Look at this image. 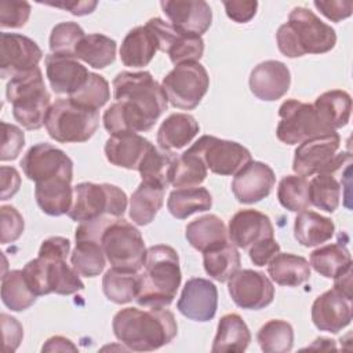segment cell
I'll return each instance as SVG.
<instances>
[{
	"label": "cell",
	"instance_id": "1",
	"mask_svg": "<svg viewBox=\"0 0 353 353\" xmlns=\"http://www.w3.org/2000/svg\"><path fill=\"white\" fill-rule=\"evenodd\" d=\"M112 328L114 336L135 352L160 349L178 332L174 313L164 307H124L114 314Z\"/></svg>",
	"mask_w": 353,
	"mask_h": 353
},
{
	"label": "cell",
	"instance_id": "2",
	"mask_svg": "<svg viewBox=\"0 0 353 353\" xmlns=\"http://www.w3.org/2000/svg\"><path fill=\"white\" fill-rule=\"evenodd\" d=\"M181 280L178 252L171 245H152L146 250L139 292L135 301L141 306L165 307L175 299Z\"/></svg>",
	"mask_w": 353,
	"mask_h": 353
},
{
	"label": "cell",
	"instance_id": "3",
	"mask_svg": "<svg viewBox=\"0 0 353 353\" xmlns=\"http://www.w3.org/2000/svg\"><path fill=\"white\" fill-rule=\"evenodd\" d=\"M276 41L283 55L298 58L331 51L336 43V33L313 11L295 7L290 12L288 21L277 29Z\"/></svg>",
	"mask_w": 353,
	"mask_h": 353
},
{
	"label": "cell",
	"instance_id": "4",
	"mask_svg": "<svg viewBox=\"0 0 353 353\" xmlns=\"http://www.w3.org/2000/svg\"><path fill=\"white\" fill-rule=\"evenodd\" d=\"M6 97L12 106L14 119L23 128L39 130L44 125L51 95L40 68L11 77L6 87Z\"/></svg>",
	"mask_w": 353,
	"mask_h": 353
},
{
	"label": "cell",
	"instance_id": "5",
	"mask_svg": "<svg viewBox=\"0 0 353 353\" xmlns=\"http://www.w3.org/2000/svg\"><path fill=\"white\" fill-rule=\"evenodd\" d=\"M99 243L112 268L139 273L143 269L146 247L141 232L123 218H112L99 234Z\"/></svg>",
	"mask_w": 353,
	"mask_h": 353
},
{
	"label": "cell",
	"instance_id": "6",
	"mask_svg": "<svg viewBox=\"0 0 353 353\" xmlns=\"http://www.w3.org/2000/svg\"><path fill=\"white\" fill-rule=\"evenodd\" d=\"M99 125V112L84 108L68 98H58L51 103L44 127L48 135L61 143L88 141Z\"/></svg>",
	"mask_w": 353,
	"mask_h": 353
},
{
	"label": "cell",
	"instance_id": "7",
	"mask_svg": "<svg viewBox=\"0 0 353 353\" xmlns=\"http://www.w3.org/2000/svg\"><path fill=\"white\" fill-rule=\"evenodd\" d=\"M127 210V194L112 183L81 182L73 188V204L68 216L85 222L102 215L121 218Z\"/></svg>",
	"mask_w": 353,
	"mask_h": 353
},
{
	"label": "cell",
	"instance_id": "8",
	"mask_svg": "<svg viewBox=\"0 0 353 353\" xmlns=\"http://www.w3.org/2000/svg\"><path fill=\"white\" fill-rule=\"evenodd\" d=\"M341 137L338 132L319 135L298 145L294 153L292 170L299 176L334 174L352 157L347 152H338Z\"/></svg>",
	"mask_w": 353,
	"mask_h": 353
},
{
	"label": "cell",
	"instance_id": "9",
	"mask_svg": "<svg viewBox=\"0 0 353 353\" xmlns=\"http://www.w3.org/2000/svg\"><path fill=\"white\" fill-rule=\"evenodd\" d=\"M112 85L116 101L131 102L154 121L167 110V95L150 72H120Z\"/></svg>",
	"mask_w": 353,
	"mask_h": 353
},
{
	"label": "cell",
	"instance_id": "10",
	"mask_svg": "<svg viewBox=\"0 0 353 353\" xmlns=\"http://www.w3.org/2000/svg\"><path fill=\"white\" fill-rule=\"evenodd\" d=\"M22 272L28 285L37 296L51 292L70 295L84 288L80 274L73 266L66 263V259H46L37 256L29 261Z\"/></svg>",
	"mask_w": 353,
	"mask_h": 353
},
{
	"label": "cell",
	"instance_id": "11",
	"mask_svg": "<svg viewBox=\"0 0 353 353\" xmlns=\"http://www.w3.org/2000/svg\"><path fill=\"white\" fill-rule=\"evenodd\" d=\"M161 87L174 108L192 110L207 94L210 77L200 62H183L163 79Z\"/></svg>",
	"mask_w": 353,
	"mask_h": 353
},
{
	"label": "cell",
	"instance_id": "12",
	"mask_svg": "<svg viewBox=\"0 0 353 353\" xmlns=\"http://www.w3.org/2000/svg\"><path fill=\"white\" fill-rule=\"evenodd\" d=\"M188 150L197 154L207 170L218 175H236L251 161L250 150L241 143L212 135L200 137Z\"/></svg>",
	"mask_w": 353,
	"mask_h": 353
},
{
	"label": "cell",
	"instance_id": "13",
	"mask_svg": "<svg viewBox=\"0 0 353 353\" xmlns=\"http://www.w3.org/2000/svg\"><path fill=\"white\" fill-rule=\"evenodd\" d=\"M279 116L280 121L276 128V135L279 141L285 145H296L319 135L331 134L321 125L310 103L294 98L287 99L279 108Z\"/></svg>",
	"mask_w": 353,
	"mask_h": 353
},
{
	"label": "cell",
	"instance_id": "14",
	"mask_svg": "<svg viewBox=\"0 0 353 353\" xmlns=\"http://www.w3.org/2000/svg\"><path fill=\"white\" fill-rule=\"evenodd\" d=\"M25 176L34 183L62 176L73 179V161L51 143H36L28 149L19 163Z\"/></svg>",
	"mask_w": 353,
	"mask_h": 353
},
{
	"label": "cell",
	"instance_id": "15",
	"mask_svg": "<svg viewBox=\"0 0 353 353\" xmlns=\"http://www.w3.org/2000/svg\"><path fill=\"white\" fill-rule=\"evenodd\" d=\"M146 26L154 33L159 50L167 52L174 65L183 62H199L204 52V41L201 36L185 33L171 22H165L161 18H150Z\"/></svg>",
	"mask_w": 353,
	"mask_h": 353
},
{
	"label": "cell",
	"instance_id": "16",
	"mask_svg": "<svg viewBox=\"0 0 353 353\" xmlns=\"http://www.w3.org/2000/svg\"><path fill=\"white\" fill-rule=\"evenodd\" d=\"M41 58L43 51L32 39L19 33H0L1 79H11L39 68Z\"/></svg>",
	"mask_w": 353,
	"mask_h": 353
},
{
	"label": "cell",
	"instance_id": "17",
	"mask_svg": "<svg viewBox=\"0 0 353 353\" xmlns=\"http://www.w3.org/2000/svg\"><path fill=\"white\" fill-rule=\"evenodd\" d=\"M232 301L241 309L259 310L273 302L274 287L268 276L252 269L237 270L228 280Z\"/></svg>",
	"mask_w": 353,
	"mask_h": 353
},
{
	"label": "cell",
	"instance_id": "18",
	"mask_svg": "<svg viewBox=\"0 0 353 353\" xmlns=\"http://www.w3.org/2000/svg\"><path fill=\"white\" fill-rule=\"evenodd\" d=\"M176 307L189 320L205 323L214 319L218 307L215 284L203 277L189 279L176 302Z\"/></svg>",
	"mask_w": 353,
	"mask_h": 353
},
{
	"label": "cell",
	"instance_id": "19",
	"mask_svg": "<svg viewBox=\"0 0 353 353\" xmlns=\"http://www.w3.org/2000/svg\"><path fill=\"white\" fill-rule=\"evenodd\" d=\"M276 183L273 170L262 161H248L233 178L232 192L239 203L254 204L268 197Z\"/></svg>",
	"mask_w": 353,
	"mask_h": 353
},
{
	"label": "cell",
	"instance_id": "20",
	"mask_svg": "<svg viewBox=\"0 0 353 353\" xmlns=\"http://www.w3.org/2000/svg\"><path fill=\"white\" fill-rule=\"evenodd\" d=\"M312 321L320 331L339 332L352 321V299L336 288L323 292L312 305Z\"/></svg>",
	"mask_w": 353,
	"mask_h": 353
},
{
	"label": "cell",
	"instance_id": "21",
	"mask_svg": "<svg viewBox=\"0 0 353 353\" xmlns=\"http://www.w3.org/2000/svg\"><path fill=\"white\" fill-rule=\"evenodd\" d=\"M160 6L171 25L185 33L201 36L211 26L212 11L204 0H165Z\"/></svg>",
	"mask_w": 353,
	"mask_h": 353
},
{
	"label": "cell",
	"instance_id": "22",
	"mask_svg": "<svg viewBox=\"0 0 353 353\" xmlns=\"http://www.w3.org/2000/svg\"><path fill=\"white\" fill-rule=\"evenodd\" d=\"M250 90L261 101H276L287 94L291 73L285 63L269 59L258 63L250 74Z\"/></svg>",
	"mask_w": 353,
	"mask_h": 353
},
{
	"label": "cell",
	"instance_id": "23",
	"mask_svg": "<svg viewBox=\"0 0 353 353\" xmlns=\"http://www.w3.org/2000/svg\"><path fill=\"white\" fill-rule=\"evenodd\" d=\"M228 237L237 248H250L255 243L274 237V228L268 215L256 210H240L229 221Z\"/></svg>",
	"mask_w": 353,
	"mask_h": 353
},
{
	"label": "cell",
	"instance_id": "24",
	"mask_svg": "<svg viewBox=\"0 0 353 353\" xmlns=\"http://www.w3.org/2000/svg\"><path fill=\"white\" fill-rule=\"evenodd\" d=\"M44 62L48 83L55 94H74L85 84L90 76L88 69L72 57L48 54Z\"/></svg>",
	"mask_w": 353,
	"mask_h": 353
},
{
	"label": "cell",
	"instance_id": "25",
	"mask_svg": "<svg viewBox=\"0 0 353 353\" xmlns=\"http://www.w3.org/2000/svg\"><path fill=\"white\" fill-rule=\"evenodd\" d=\"M152 142L139 134H112L105 143V156L116 167L138 170Z\"/></svg>",
	"mask_w": 353,
	"mask_h": 353
},
{
	"label": "cell",
	"instance_id": "26",
	"mask_svg": "<svg viewBox=\"0 0 353 353\" xmlns=\"http://www.w3.org/2000/svg\"><path fill=\"white\" fill-rule=\"evenodd\" d=\"M102 121L105 130L110 135L123 132H145L156 123L145 112L127 101H116L112 103L105 110Z\"/></svg>",
	"mask_w": 353,
	"mask_h": 353
},
{
	"label": "cell",
	"instance_id": "27",
	"mask_svg": "<svg viewBox=\"0 0 353 353\" xmlns=\"http://www.w3.org/2000/svg\"><path fill=\"white\" fill-rule=\"evenodd\" d=\"M159 50L154 33L149 26H135L120 46V59L124 66L143 68L150 63Z\"/></svg>",
	"mask_w": 353,
	"mask_h": 353
},
{
	"label": "cell",
	"instance_id": "28",
	"mask_svg": "<svg viewBox=\"0 0 353 353\" xmlns=\"http://www.w3.org/2000/svg\"><path fill=\"white\" fill-rule=\"evenodd\" d=\"M72 179L57 176L34 186V197L40 210L51 216L68 214L73 204Z\"/></svg>",
	"mask_w": 353,
	"mask_h": 353
},
{
	"label": "cell",
	"instance_id": "29",
	"mask_svg": "<svg viewBox=\"0 0 353 353\" xmlns=\"http://www.w3.org/2000/svg\"><path fill=\"white\" fill-rule=\"evenodd\" d=\"M313 108L321 125L332 132L349 123L352 114V98L343 90H331L317 97Z\"/></svg>",
	"mask_w": 353,
	"mask_h": 353
},
{
	"label": "cell",
	"instance_id": "30",
	"mask_svg": "<svg viewBox=\"0 0 353 353\" xmlns=\"http://www.w3.org/2000/svg\"><path fill=\"white\" fill-rule=\"evenodd\" d=\"M185 237L200 252L216 248L229 241L223 221L214 214H207L189 222L185 228Z\"/></svg>",
	"mask_w": 353,
	"mask_h": 353
},
{
	"label": "cell",
	"instance_id": "31",
	"mask_svg": "<svg viewBox=\"0 0 353 353\" xmlns=\"http://www.w3.org/2000/svg\"><path fill=\"white\" fill-rule=\"evenodd\" d=\"M200 127L189 113H172L159 127L157 143L161 149H181L192 142Z\"/></svg>",
	"mask_w": 353,
	"mask_h": 353
},
{
	"label": "cell",
	"instance_id": "32",
	"mask_svg": "<svg viewBox=\"0 0 353 353\" xmlns=\"http://www.w3.org/2000/svg\"><path fill=\"white\" fill-rule=\"evenodd\" d=\"M165 188L157 183L142 181L130 199V219L138 225H149L164 201Z\"/></svg>",
	"mask_w": 353,
	"mask_h": 353
},
{
	"label": "cell",
	"instance_id": "33",
	"mask_svg": "<svg viewBox=\"0 0 353 353\" xmlns=\"http://www.w3.org/2000/svg\"><path fill=\"white\" fill-rule=\"evenodd\" d=\"M268 273L279 285L298 287L310 279V263L303 256L279 252L268 263Z\"/></svg>",
	"mask_w": 353,
	"mask_h": 353
},
{
	"label": "cell",
	"instance_id": "34",
	"mask_svg": "<svg viewBox=\"0 0 353 353\" xmlns=\"http://www.w3.org/2000/svg\"><path fill=\"white\" fill-rule=\"evenodd\" d=\"M251 342V332L245 321L237 313H228L221 317L216 335L211 350L221 352H244Z\"/></svg>",
	"mask_w": 353,
	"mask_h": 353
},
{
	"label": "cell",
	"instance_id": "35",
	"mask_svg": "<svg viewBox=\"0 0 353 353\" xmlns=\"http://www.w3.org/2000/svg\"><path fill=\"white\" fill-rule=\"evenodd\" d=\"M335 232L334 222L314 211L298 212L294 222V237L303 247H316L328 241Z\"/></svg>",
	"mask_w": 353,
	"mask_h": 353
},
{
	"label": "cell",
	"instance_id": "36",
	"mask_svg": "<svg viewBox=\"0 0 353 353\" xmlns=\"http://www.w3.org/2000/svg\"><path fill=\"white\" fill-rule=\"evenodd\" d=\"M117 44L113 39L101 34H85L76 47L74 58L81 59L94 69H103L114 62Z\"/></svg>",
	"mask_w": 353,
	"mask_h": 353
},
{
	"label": "cell",
	"instance_id": "37",
	"mask_svg": "<svg viewBox=\"0 0 353 353\" xmlns=\"http://www.w3.org/2000/svg\"><path fill=\"white\" fill-rule=\"evenodd\" d=\"M212 205V197L205 188H176L167 200V208L170 214L176 219H185L196 212L210 210Z\"/></svg>",
	"mask_w": 353,
	"mask_h": 353
},
{
	"label": "cell",
	"instance_id": "38",
	"mask_svg": "<svg viewBox=\"0 0 353 353\" xmlns=\"http://www.w3.org/2000/svg\"><path fill=\"white\" fill-rule=\"evenodd\" d=\"M176 160V154L171 150L159 149L153 143L143 156L138 171L142 181L161 185L167 189L171 185V174Z\"/></svg>",
	"mask_w": 353,
	"mask_h": 353
},
{
	"label": "cell",
	"instance_id": "39",
	"mask_svg": "<svg viewBox=\"0 0 353 353\" xmlns=\"http://www.w3.org/2000/svg\"><path fill=\"white\" fill-rule=\"evenodd\" d=\"M203 265L205 273L219 281H228L237 270H240L241 258L232 243H225L216 248L203 252Z\"/></svg>",
	"mask_w": 353,
	"mask_h": 353
},
{
	"label": "cell",
	"instance_id": "40",
	"mask_svg": "<svg viewBox=\"0 0 353 353\" xmlns=\"http://www.w3.org/2000/svg\"><path fill=\"white\" fill-rule=\"evenodd\" d=\"M70 263L80 276H98L106 265V256L99 240L88 237L76 239V247L72 251Z\"/></svg>",
	"mask_w": 353,
	"mask_h": 353
},
{
	"label": "cell",
	"instance_id": "41",
	"mask_svg": "<svg viewBox=\"0 0 353 353\" xmlns=\"http://www.w3.org/2000/svg\"><path fill=\"white\" fill-rule=\"evenodd\" d=\"M310 268L327 279H334L341 272L352 266V256L345 244L339 240L316 248L310 254Z\"/></svg>",
	"mask_w": 353,
	"mask_h": 353
},
{
	"label": "cell",
	"instance_id": "42",
	"mask_svg": "<svg viewBox=\"0 0 353 353\" xmlns=\"http://www.w3.org/2000/svg\"><path fill=\"white\" fill-rule=\"evenodd\" d=\"M139 273L117 270L114 268L106 270L102 279V291L105 296L117 305H124L135 299L139 292Z\"/></svg>",
	"mask_w": 353,
	"mask_h": 353
},
{
	"label": "cell",
	"instance_id": "43",
	"mask_svg": "<svg viewBox=\"0 0 353 353\" xmlns=\"http://www.w3.org/2000/svg\"><path fill=\"white\" fill-rule=\"evenodd\" d=\"M37 295L28 285L22 270H10L1 276V301L12 312L29 309Z\"/></svg>",
	"mask_w": 353,
	"mask_h": 353
},
{
	"label": "cell",
	"instance_id": "44",
	"mask_svg": "<svg viewBox=\"0 0 353 353\" xmlns=\"http://www.w3.org/2000/svg\"><path fill=\"white\" fill-rule=\"evenodd\" d=\"M256 339L265 353H287L294 345V330L284 320H269L259 328Z\"/></svg>",
	"mask_w": 353,
	"mask_h": 353
},
{
	"label": "cell",
	"instance_id": "45",
	"mask_svg": "<svg viewBox=\"0 0 353 353\" xmlns=\"http://www.w3.org/2000/svg\"><path fill=\"white\" fill-rule=\"evenodd\" d=\"M205 178L207 167L197 154L185 150L182 154L176 156L171 174V185L174 188L199 186Z\"/></svg>",
	"mask_w": 353,
	"mask_h": 353
},
{
	"label": "cell",
	"instance_id": "46",
	"mask_svg": "<svg viewBox=\"0 0 353 353\" xmlns=\"http://www.w3.org/2000/svg\"><path fill=\"white\" fill-rule=\"evenodd\" d=\"M341 183L334 174H316L309 182V200L314 207L334 212L339 205Z\"/></svg>",
	"mask_w": 353,
	"mask_h": 353
},
{
	"label": "cell",
	"instance_id": "47",
	"mask_svg": "<svg viewBox=\"0 0 353 353\" xmlns=\"http://www.w3.org/2000/svg\"><path fill=\"white\" fill-rule=\"evenodd\" d=\"M277 199L291 212L305 211L310 205L309 181L299 175H285L279 182Z\"/></svg>",
	"mask_w": 353,
	"mask_h": 353
},
{
	"label": "cell",
	"instance_id": "48",
	"mask_svg": "<svg viewBox=\"0 0 353 353\" xmlns=\"http://www.w3.org/2000/svg\"><path fill=\"white\" fill-rule=\"evenodd\" d=\"M69 98L77 105L99 110L110 99L109 83L103 76L90 72L85 84Z\"/></svg>",
	"mask_w": 353,
	"mask_h": 353
},
{
	"label": "cell",
	"instance_id": "49",
	"mask_svg": "<svg viewBox=\"0 0 353 353\" xmlns=\"http://www.w3.org/2000/svg\"><path fill=\"white\" fill-rule=\"evenodd\" d=\"M84 36L83 28L76 22H61L55 25L50 34L51 54L74 58L76 47Z\"/></svg>",
	"mask_w": 353,
	"mask_h": 353
},
{
	"label": "cell",
	"instance_id": "50",
	"mask_svg": "<svg viewBox=\"0 0 353 353\" xmlns=\"http://www.w3.org/2000/svg\"><path fill=\"white\" fill-rule=\"evenodd\" d=\"M32 7L23 0L0 1V25L1 28H22L29 17Z\"/></svg>",
	"mask_w": 353,
	"mask_h": 353
},
{
	"label": "cell",
	"instance_id": "51",
	"mask_svg": "<svg viewBox=\"0 0 353 353\" xmlns=\"http://www.w3.org/2000/svg\"><path fill=\"white\" fill-rule=\"evenodd\" d=\"M0 241L1 244H8L17 241L25 228L23 218L18 210L12 205L0 207Z\"/></svg>",
	"mask_w": 353,
	"mask_h": 353
},
{
	"label": "cell",
	"instance_id": "52",
	"mask_svg": "<svg viewBox=\"0 0 353 353\" xmlns=\"http://www.w3.org/2000/svg\"><path fill=\"white\" fill-rule=\"evenodd\" d=\"M1 127H3V143H1L0 159L1 161L15 160L25 145V134L19 127L6 121H1Z\"/></svg>",
	"mask_w": 353,
	"mask_h": 353
},
{
	"label": "cell",
	"instance_id": "53",
	"mask_svg": "<svg viewBox=\"0 0 353 353\" xmlns=\"http://www.w3.org/2000/svg\"><path fill=\"white\" fill-rule=\"evenodd\" d=\"M280 252V245L274 237L263 239L248 248L250 259L256 266L268 265L274 255Z\"/></svg>",
	"mask_w": 353,
	"mask_h": 353
},
{
	"label": "cell",
	"instance_id": "54",
	"mask_svg": "<svg viewBox=\"0 0 353 353\" xmlns=\"http://www.w3.org/2000/svg\"><path fill=\"white\" fill-rule=\"evenodd\" d=\"M223 7L226 11V15L237 22V23H245L254 18L258 8V1L255 0H232V1H223Z\"/></svg>",
	"mask_w": 353,
	"mask_h": 353
},
{
	"label": "cell",
	"instance_id": "55",
	"mask_svg": "<svg viewBox=\"0 0 353 353\" xmlns=\"http://www.w3.org/2000/svg\"><path fill=\"white\" fill-rule=\"evenodd\" d=\"M1 327H3V338H4V349L6 352H14L19 346L22 336H23V330L19 321L8 316L6 313H1Z\"/></svg>",
	"mask_w": 353,
	"mask_h": 353
},
{
	"label": "cell",
	"instance_id": "56",
	"mask_svg": "<svg viewBox=\"0 0 353 353\" xmlns=\"http://www.w3.org/2000/svg\"><path fill=\"white\" fill-rule=\"evenodd\" d=\"M70 251V241L61 236H52L46 239L40 248L37 256L46 259H66Z\"/></svg>",
	"mask_w": 353,
	"mask_h": 353
},
{
	"label": "cell",
	"instance_id": "57",
	"mask_svg": "<svg viewBox=\"0 0 353 353\" xmlns=\"http://www.w3.org/2000/svg\"><path fill=\"white\" fill-rule=\"evenodd\" d=\"M314 7L330 21L332 22H339L347 17L352 15L353 10V3L352 1H313Z\"/></svg>",
	"mask_w": 353,
	"mask_h": 353
},
{
	"label": "cell",
	"instance_id": "58",
	"mask_svg": "<svg viewBox=\"0 0 353 353\" xmlns=\"http://www.w3.org/2000/svg\"><path fill=\"white\" fill-rule=\"evenodd\" d=\"M1 199L0 200H8L11 199L21 186V176L19 172L14 167L1 165Z\"/></svg>",
	"mask_w": 353,
	"mask_h": 353
},
{
	"label": "cell",
	"instance_id": "59",
	"mask_svg": "<svg viewBox=\"0 0 353 353\" xmlns=\"http://www.w3.org/2000/svg\"><path fill=\"white\" fill-rule=\"evenodd\" d=\"M47 4L58 7V8H62V10H66L70 14L77 15V17L91 14L95 10V7L98 6L97 1H76V0H72V1H58V3H47Z\"/></svg>",
	"mask_w": 353,
	"mask_h": 353
},
{
	"label": "cell",
	"instance_id": "60",
	"mask_svg": "<svg viewBox=\"0 0 353 353\" xmlns=\"http://www.w3.org/2000/svg\"><path fill=\"white\" fill-rule=\"evenodd\" d=\"M41 350L43 352H65V350L76 352L77 347L72 343L70 339H68L65 336H52L46 341Z\"/></svg>",
	"mask_w": 353,
	"mask_h": 353
},
{
	"label": "cell",
	"instance_id": "61",
	"mask_svg": "<svg viewBox=\"0 0 353 353\" xmlns=\"http://www.w3.org/2000/svg\"><path fill=\"white\" fill-rule=\"evenodd\" d=\"M334 288L352 299V266L334 277Z\"/></svg>",
	"mask_w": 353,
	"mask_h": 353
}]
</instances>
